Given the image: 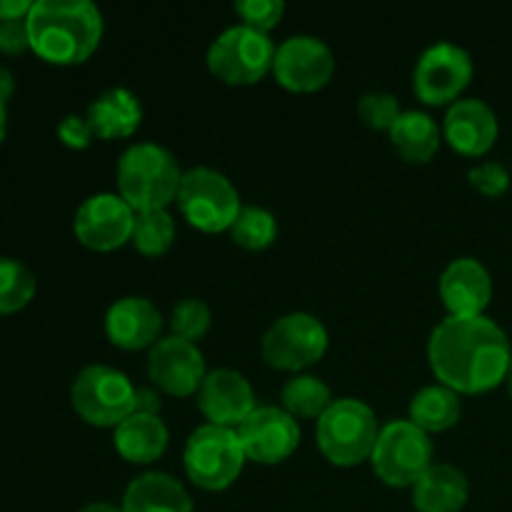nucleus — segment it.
I'll return each mask as SVG.
<instances>
[{
    "label": "nucleus",
    "mask_w": 512,
    "mask_h": 512,
    "mask_svg": "<svg viewBox=\"0 0 512 512\" xmlns=\"http://www.w3.org/2000/svg\"><path fill=\"white\" fill-rule=\"evenodd\" d=\"M25 23L30 50L53 65L83 63L103 38V13L90 0H38Z\"/></svg>",
    "instance_id": "2"
},
{
    "label": "nucleus",
    "mask_w": 512,
    "mask_h": 512,
    "mask_svg": "<svg viewBox=\"0 0 512 512\" xmlns=\"http://www.w3.org/2000/svg\"><path fill=\"white\" fill-rule=\"evenodd\" d=\"M238 438L243 443L245 458L263 465L288 460L300 445L298 420L278 405H258L238 425Z\"/></svg>",
    "instance_id": "13"
},
{
    "label": "nucleus",
    "mask_w": 512,
    "mask_h": 512,
    "mask_svg": "<svg viewBox=\"0 0 512 512\" xmlns=\"http://www.w3.org/2000/svg\"><path fill=\"white\" fill-rule=\"evenodd\" d=\"M443 133L450 148L470 155V158H478V155L488 153L498 140V115L485 100L460 98L445 113Z\"/></svg>",
    "instance_id": "18"
},
{
    "label": "nucleus",
    "mask_w": 512,
    "mask_h": 512,
    "mask_svg": "<svg viewBox=\"0 0 512 512\" xmlns=\"http://www.w3.org/2000/svg\"><path fill=\"white\" fill-rule=\"evenodd\" d=\"M358 113L363 118V123L373 130H388L393 128V123L398 120V115L403 113L398 105V98L383 90H373V93H365L358 100Z\"/></svg>",
    "instance_id": "31"
},
{
    "label": "nucleus",
    "mask_w": 512,
    "mask_h": 512,
    "mask_svg": "<svg viewBox=\"0 0 512 512\" xmlns=\"http://www.w3.org/2000/svg\"><path fill=\"white\" fill-rule=\"evenodd\" d=\"M170 328H173V335H178V338L183 340H190V343L200 340L210 328L208 303L200 298L180 300V303L173 308Z\"/></svg>",
    "instance_id": "30"
},
{
    "label": "nucleus",
    "mask_w": 512,
    "mask_h": 512,
    "mask_svg": "<svg viewBox=\"0 0 512 512\" xmlns=\"http://www.w3.org/2000/svg\"><path fill=\"white\" fill-rule=\"evenodd\" d=\"M58 138H60V143L68 145V148L83 150V148H88L90 140L95 138V133H93V128H90L88 118L70 113L58 123Z\"/></svg>",
    "instance_id": "34"
},
{
    "label": "nucleus",
    "mask_w": 512,
    "mask_h": 512,
    "mask_svg": "<svg viewBox=\"0 0 512 512\" xmlns=\"http://www.w3.org/2000/svg\"><path fill=\"white\" fill-rule=\"evenodd\" d=\"M380 428L373 408L358 398L333 400L318 418V448L333 465H358L373 455Z\"/></svg>",
    "instance_id": "4"
},
{
    "label": "nucleus",
    "mask_w": 512,
    "mask_h": 512,
    "mask_svg": "<svg viewBox=\"0 0 512 512\" xmlns=\"http://www.w3.org/2000/svg\"><path fill=\"white\" fill-rule=\"evenodd\" d=\"M508 390H510V398H512V363H510V370H508Z\"/></svg>",
    "instance_id": "41"
},
{
    "label": "nucleus",
    "mask_w": 512,
    "mask_h": 512,
    "mask_svg": "<svg viewBox=\"0 0 512 512\" xmlns=\"http://www.w3.org/2000/svg\"><path fill=\"white\" fill-rule=\"evenodd\" d=\"M133 413H160V395L153 388H135V410Z\"/></svg>",
    "instance_id": "36"
},
{
    "label": "nucleus",
    "mask_w": 512,
    "mask_h": 512,
    "mask_svg": "<svg viewBox=\"0 0 512 512\" xmlns=\"http://www.w3.org/2000/svg\"><path fill=\"white\" fill-rule=\"evenodd\" d=\"M160 330H163V315L148 298L140 295L115 300L105 313V333L110 343L123 350L153 348Z\"/></svg>",
    "instance_id": "19"
},
{
    "label": "nucleus",
    "mask_w": 512,
    "mask_h": 512,
    "mask_svg": "<svg viewBox=\"0 0 512 512\" xmlns=\"http://www.w3.org/2000/svg\"><path fill=\"white\" fill-rule=\"evenodd\" d=\"M148 375L163 393L185 398L198 393L208 373L198 345L178 335H168L150 348Z\"/></svg>",
    "instance_id": "15"
},
{
    "label": "nucleus",
    "mask_w": 512,
    "mask_h": 512,
    "mask_svg": "<svg viewBox=\"0 0 512 512\" xmlns=\"http://www.w3.org/2000/svg\"><path fill=\"white\" fill-rule=\"evenodd\" d=\"M470 80H473V58L468 50L450 40H440L425 48L415 63V93L428 105L450 103L468 88Z\"/></svg>",
    "instance_id": "11"
},
{
    "label": "nucleus",
    "mask_w": 512,
    "mask_h": 512,
    "mask_svg": "<svg viewBox=\"0 0 512 512\" xmlns=\"http://www.w3.org/2000/svg\"><path fill=\"white\" fill-rule=\"evenodd\" d=\"M235 10L243 18V25L268 33L283 18L285 3L283 0H240V3H235Z\"/></svg>",
    "instance_id": "32"
},
{
    "label": "nucleus",
    "mask_w": 512,
    "mask_h": 512,
    "mask_svg": "<svg viewBox=\"0 0 512 512\" xmlns=\"http://www.w3.org/2000/svg\"><path fill=\"white\" fill-rule=\"evenodd\" d=\"M370 463L383 483L415 485L433 465V440L413 420H390L380 428Z\"/></svg>",
    "instance_id": "6"
},
{
    "label": "nucleus",
    "mask_w": 512,
    "mask_h": 512,
    "mask_svg": "<svg viewBox=\"0 0 512 512\" xmlns=\"http://www.w3.org/2000/svg\"><path fill=\"white\" fill-rule=\"evenodd\" d=\"M275 45L250 25H230L208 48V68L228 85H253L273 70Z\"/></svg>",
    "instance_id": "8"
},
{
    "label": "nucleus",
    "mask_w": 512,
    "mask_h": 512,
    "mask_svg": "<svg viewBox=\"0 0 512 512\" xmlns=\"http://www.w3.org/2000/svg\"><path fill=\"white\" fill-rule=\"evenodd\" d=\"M273 73L283 88L313 93L335 73V55L325 40L315 35H293L275 50Z\"/></svg>",
    "instance_id": "12"
},
{
    "label": "nucleus",
    "mask_w": 512,
    "mask_h": 512,
    "mask_svg": "<svg viewBox=\"0 0 512 512\" xmlns=\"http://www.w3.org/2000/svg\"><path fill=\"white\" fill-rule=\"evenodd\" d=\"M468 498V475L448 463H433L413 485V505L418 512H460Z\"/></svg>",
    "instance_id": "20"
},
{
    "label": "nucleus",
    "mask_w": 512,
    "mask_h": 512,
    "mask_svg": "<svg viewBox=\"0 0 512 512\" xmlns=\"http://www.w3.org/2000/svg\"><path fill=\"white\" fill-rule=\"evenodd\" d=\"M178 208L193 228L220 233L230 230L243 205L235 185L220 170L190 168L180 180Z\"/></svg>",
    "instance_id": "9"
},
{
    "label": "nucleus",
    "mask_w": 512,
    "mask_h": 512,
    "mask_svg": "<svg viewBox=\"0 0 512 512\" xmlns=\"http://www.w3.org/2000/svg\"><path fill=\"white\" fill-rule=\"evenodd\" d=\"M135 210L118 193H95L80 203L73 230L85 248L115 250L133 238Z\"/></svg>",
    "instance_id": "14"
},
{
    "label": "nucleus",
    "mask_w": 512,
    "mask_h": 512,
    "mask_svg": "<svg viewBox=\"0 0 512 512\" xmlns=\"http://www.w3.org/2000/svg\"><path fill=\"white\" fill-rule=\"evenodd\" d=\"M133 245L143 255H163L168 253L175 240V220L168 213V208L160 210H143L135 213L133 225Z\"/></svg>",
    "instance_id": "27"
},
{
    "label": "nucleus",
    "mask_w": 512,
    "mask_h": 512,
    "mask_svg": "<svg viewBox=\"0 0 512 512\" xmlns=\"http://www.w3.org/2000/svg\"><path fill=\"white\" fill-rule=\"evenodd\" d=\"M198 408L208 423L238 428L258 405L245 375L233 368L210 370L198 390Z\"/></svg>",
    "instance_id": "16"
},
{
    "label": "nucleus",
    "mask_w": 512,
    "mask_h": 512,
    "mask_svg": "<svg viewBox=\"0 0 512 512\" xmlns=\"http://www.w3.org/2000/svg\"><path fill=\"white\" fill-rule=\"evenodd\" d=\"M70 400L85 423L118 428L135 410V385L110 365H88L75 375Z\"/></svg>",
    "instance_id": "7"
},
{
    "label": "nucleus",
    "mask_w": 512,
    "mask_h": 512,
    "mask_svg": "<svg viewBox=\"0 0 512 512\" xmlns=\"http://www.w3.org/2000/svg\"><path fill=\"white\" fill-rule=\"evenodd\" d=\"M35 275L15 258H0V315L18 313L33 300Z\"/></svg>",
    "instance_id": "29"
},
{
    "label": "nucleus",
    "mask_w": 512,
    "mask_h": 512,
    "mask_svg": "<svg viewBox=\"0 0 512 512\" xmlns=\"http://www.w3.org/2000/svg\"><path fill=\"white\" fill-rule=\"evenodd\" d=\"M30 48L28 23L25 18L0 20V53L3 55H23Z\"/></svg>",
    "instance_id": "35"
},
{
    "label": "nucleus",
    "mask_w": 512,
    "mask_h": 512,
    "mask_svg": "<svg viewBox=\"0 0 512 512\" xmlns=\"http://www.w3.org/2000/svg\"><path fill=\"white\" fill-rule=\"evenodd\" d=\"M395 150L410 163H428L440 148V128L423 110H403L390 128Z\"/></svg>",
    "instance_id": "24"
},
{
    "label": "nucleus",
    "mask_w": 512,
    "mask_h": 512,
    "mask_svg": "<svg viewBox=\"0 0 512 512\" xmlns=\"http://www.w3.org/2000/svg\"><path fill=\"white\" fill-rule=\"evenodd\" d=\"M245 460L238 430L213 423L195 428L183 450L185 473L203 490L230 488L243 473Z\"/></svg>",
    "instance_id": "5"
},
{
    "label": "nucleus",
    "mask_w": 512,
    "mask_h": 512,
    "mask_svg": "<svg viewBox=\"0 0 512 512\" xmlns=\"http://www.w3.org/2000/svg\"><path fill=\"white\" fill-rule=\"evenodd\" d=\"M13 93H15L13 73H10L8 68H3V65H0V100H3V103H8V100L13 98Z\"/></svg>",
    "instance_id": "38"
},
{
    "label": "nucleus",
    "mask_w": 512,
    "mask_h": 512,
    "mask_svg": "<svg viewBox=\"0 0 512 512\" xmlns=\"http://www.w3.org/2000/svg\"><path fill=\"white\" fill-rule=\"evenodd\" d=\"M80 512H123V508H118V505H113V503H103V500H98V503L85 505V508Z\"/></svg>",
    "instance_id": "39"
},
{
    "label": "nucleus",
    "mask_w": 512,
    "mask_h": 512,
    "mask_svg": "<svg viewBox=\"0 0 512 512\" xmlns=\"http://www.w3.org/2000/svg\"><path fill=\"white\" fill-rule=\"evenodd\" d=\"M428 358L440 385L455 393H488L508 380L512 345L508 333L488 315H448L430 335Z\"/></svg>",
    "instance_id": "1"
},
{
    "label": "nucleus",
    "mask_w": 512,
    "mask_h": 512,
    "mask_svg": "<svg viewBox=\"0 0 512 512\" xmlns=\"http://www.w3.org/2000/svg\"><path fill=\"white\" fill-rule=\"evenodd\" d=\"M168 425L160 415L130 413L123 423L115 428V450L128 463H153L168 448Z\"/></svg>",
    "instance_id": "23"
},
{
    "label": "nucleus",
    "mask_w": 512,
    "mask_h": 512,
    "mask_svg": "<svg viewBox=\"0 0 512 512\" xmlns=\"http://www.w3.org/2000/svg\"><path fill=\"white\" fill-rule=\"evenodd\" d=\"M123 512H193V498L173 475L153 470L130 480Z\"/></svg>",
    "instance_id": "22"
},
{
    "label": "nucleus",
    "mask_w": 512,
    "mask_h": 512,
    "mask_svg": "<svg viewBox=\"0 0 512 512\" xmlns=\"http://www.w3.org/2000/svg\"><path fill=\"white\" fill-rule=\"evenodd\" d=\"M230 235L240 248L263 250L278 238V220L270 210L260 208V205H243L235 223L230 225Z\"/></svg>",
    "instance_id": "28"
},
{
    "label": "nucleus",
    "mask_w": 512,
    "mask_h": 512,
    "mask_svg": "<svg viewBox=\"0 0 512 512\" xmlns=\"http://www.w3.org/2000/svg\"><path fill=\"white\" fill-rule=\"evenodd\" d=\"M328 350V330L315 315L295 310L280 315L263 335L260 353L278 370H303L318 363Z\"/></svg>",
    "instance_id": "10"
},
{
    "label": "nucleus",
    "mask_w": 512,
    "mask_h": 512,
    "mask_svg": "<svg viewBox=\"0 0 512 512\" xmlns=\"http://www.w3.org/2000/svg\"><path fill=\"white\" fill-rule=\"evenodd\" d=\"M30 10H33L30 0H0V20L28 18Z\"/></svg>",
    "instance_id": "37"
},
{
    "label": "nucleus",
    "mask_w": 512,
    "mask_h": 512,
    "mask_svg": "<svg viewBox=\"0 0 512 512\" xmlns=\"http://www.w3.org/2000/svg\"><path fill=\"white\" fill-rule=\"evenodd\" d=\"M85 118H88L90 128L98 138H128L138 130L140 120H143V105L133 90L110 88L88 105Z\"/></svg>",
    "instance_id": "21"
},
{
    "label": "nucleus",
    "mask_w": 512,
    "mask_h": 512,
    "mask_svg": "<svg viewBox=\"0 0 512 512\" xmlns=\"http://www.w3.org/2000/svg\"><path fill=\"white\" fill-rule=\"evenodd\" d=\"M5 133H8V108H5V103L0 100V143H3Z\"/></svg>",
    "instance_id": "40"
},
{
    "label": "nucleus",
    "mask_w": 512,
    "mask_h": 512,
    "mask_svg": "<svg viewBox=\"0 0 512 512\" xmlns=\"http://www.w3.org/2000/svg\"><path fill=\"white\" fill-rule=\"evenodd\" d=\"M440 298L455 318H478L493 300V278L478 258H455L440 275Z\"/></svg>",
    "instance_id": "17"
},
{
    "label": "nucleus",
    "mask_w": 512,
    "mask_h": 512,
    "mask_svg": "<svg viewBox=\"0 0 512 512\" xmlns=\"http://www.w3.org/2000/svg\"><path fill=\"white\" fill-rule=\"evenodd\" d=\"M468 180L473 188L488 198H500L510 188V173L503 163H480L468 170Z\"/></svg>",
    "instance_id": "33"
},
{
    "label": "nucleus",
    "mask_w": 512,
    "mask_h": 512,
    "mask_svg": "<svg viewBox=\"0 0 512 512\" xmlns=\"http://www.w3.org/2000/svg\"><path fill=\"white\" fill-rule=\"evenodd\" d=\"M410 420L425 433H440L460 420V398L448 385H428L410 403Z\"/></svg>",
    "instance_id": "25"
},
{
    "label": "nucleus",
    "mask_w": 512,
    "mask_h": 512,
    "mask_svg": "<svg viewBox=\"0 0 512 512\" xmlns=\"http://www.w3.org/2000/svg\"><path fill=\"white\" fill-rule=\"evenodd\" d=\"M178 158L158 143H133L118 160V195L135 210H160L178 200Z\"/></svg>",
    "instance_id": "3"
},
{
    "label": "nucleus",
    "mask_w": 512,
    "mask_h": 512,
    "mask_svg": "<svg viewBox=\"0 0 512 512\" xmlns=\"http://www.w3.org/2000/svg\"><path fill=\"white\" fill-rule=\"evenodd\" d=\"M280 400L293 418H320L333 405V393L315 375H293L280 390Z\"/></svg>",
    "instance_id": "26"
}]
</instances>
